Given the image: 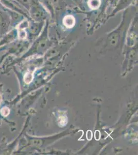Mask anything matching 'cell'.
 Returning <instances> with one entry per match:
<instances>
[{"instance_id": "6da1fadb", "label": "cell", "mask_w": 138, "mask_h": 155, "mask_svg": "<svg viewBox=\"0 0 138 155\" xmlns=\"http://www.w3.org/2000/svg\"><path fill=\"white\" fill-rule=\"evenodd\" d=\"M28 13L30 19L36 22H45L51 17L50 14L39 0H30Z\"/></svg>"}, {"instance_id": "7a4b0ae2", "label": "cell", "mask_w": 138, "mask_h": 155, "mask_svg": "<svg viewBox=\"0 0 138 155\" xmlns=\"http://www.w3.org/2000/svg\"><path fill=\"white\" fill-rule=\"evenodd\" d=\"M11 29V21L8 10L0 3V35L3 36Z\"/></svg>"}, {"instance_id": "3957f363", "label": "cell", "mask_w": 138, "mask_h": 155, "mask_svg": "<svg viewBox=\"0 0 138 155\" xmlns=\"http://www.w3.org/2000/svg\"><path fill=\"white\" fill-rule=\"evenodd\" d=\"M45 22H36L29 20L28 27L25 29L27 37L30 39L34 38L38 36L43 29L46 24Z\"/></svg>"}, {"instance_id": "277c9868", "label": "cell", "mask_w": 138, "mask_h": 155, "mask_svg": "<svg viewBox=\"0 0 138 155\" xmlns=\"http://www.w3.org/2000/svg\"><path fill=\"white\" fill-rule=\"evenodd\" d=\"M0 3L7 9L18 12L24 16L26 19H30L28 12L14 0H0Z\"/></svg>"}, {"instance_id": "5b68a950", "label": "cell", "mask_w": 138, "mask_h": 155, "mask_svg": "<svg viewBox=\"0 0 138 155\" xmlns=\"http://www.w3.org/2000/svg\"><path fill=\"white\" fill-rule=\"evenodd\" d=\"M134 1L135 0H119L116 7L114 11H112V13L109 16V18L114 17L120 12L124 11L128 7H130Z\"/></svg>"}, {"instance_id": "8992f818", "label": "cell", "mask_w": 138, "mask_h": 155, "mask_svg": "<svg viewBox=\"0 0 138 155\" xmlns=\"http://www.w3.org/2000/svg\"><path fill=\"white\" fill-rule=\"evenodd\" d=\"M75 19L72 15H66L63 19V24L66 28H71L75 26Z\"/></svg>"}, {"instance_id": "52a82bcc", "label": "cell", "mask_w": 138, "mask_h": 155, "mask_svg": "<svg viewBox=\"0 0 138 155\" xmlns=\"http://www.w3.org/2000/svg\"><path fill=\"white\" fill-rule=\"evenodd\" d=\"M101 5V0H88V5L92 10H96L100 8Z\"/></svg>"}, {"instance_id": "ba28073f", "label": "cell", "mask_w": 138, "mask_h": 155, "mask_svg": "<svg viewBox=\"0 0 138 155\" xmlns=\"http://www.w3.org/2000/svg\"><path fill=\"white\" fill-rule=\"evenodd\" d=\"M14 1L17 2L18 4H19L20 5L28 12V9L30 8V0H14Z\"/></svg>"}, {"instance_id": "9c48e42d", "label": "cell", "mask_w": 138, "mask_h": 155, "mask_svg": "<svg viewBox=\"0 0 138 155\" xmlns=\"http://www.w3.org/2000/svg\"><path fill=\"white\" fill-rule=\"evenodd\" d=\"M86 136H87V139L88 140H91L92 139V131L91 130L88 131Z\"/></svg>"}, {"instance_id": "30bf717a", "label": "cell", "mask_w": 138, "mask_h": 155, "mask_svg": "<svg viewBox=\"0 0 138 155\" xmlns=\"http://www.w3.org/2000/svg\"><path fill=\"white\" fill-rule=\"evenodd\" d=\"M101 137V134H100L99 130H96L95 132V139L96 140H99Z\"/></svg>"}, {"instance_id": "8fae6325", "label": "cell", "mask_w": 138, "mask_h": 155, "mask_svg": "<svg viewBox=\"0 0 138 155\" xmlns=\"http://www.w3.org/2000/svg\"><path fill=\"white\" fill-rule=\"evenodd\" d=\"M2 36H1L0 35V39L1 38V37H2Z\"/></svg>"}]
</instances>
